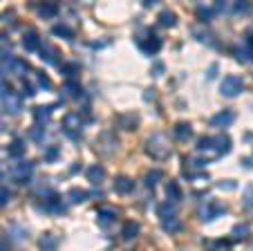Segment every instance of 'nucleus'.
<instances>
[{"mask_svg":"<svg viewBox=\"0 0 253 251\" xmlns=\"http://www.w3.org/2000/svg\"><path fill=\"white\" fill-rule=\"evenodd\" d=\"M56 14H58V5H56V2H41V5H39V16H41V18L52 20V18H56Z\"/></svg>","mask_w":253,"mask_h":251,"instance_id":"ddd939ff","label":"nucleus"},{"mask_svg":"<svg viewBox=\"0 0 253 251\" xmlns=\"http://www.w3.org/2000/svg\"><path fill=\"white\" fill-rule=\"evenodd\" d=\"M117 218H119V211L117 208H101L99 211V224L101 227H108V224H115Z\"/></svg>","mask_w":253,"mask_h":251,"instance_id":"9d476101","label":"nucleus"},{"mask_svg":"<svg viewBox=\"0 0 253 251\" xmlns=\"http://www.w3.org/2000/svg\"><path fill=\"white\" fill-rule=\"evenodd\" d=\"M9 198H11L9 189H5V186H0V206H7V204H9Z\"/></svg>","mask_w":253,"mask_h":251,"instance_id":"72a5a7b5","label":"nucleus"},{"mask_svg":"<svg viewBox=\"0 0 253 251\" xmlns=\"http://www.w3.org/2000/svg\"><path fill=\"white\" fill-rule=\"evenodd\" d=\"M32 173H34V164H32V161H20V164L14 166V177L18 180V184H27Z\"/></svg>","mask_w":253,"mask_h":251,"instance_id":"423d86ee","label":"nucleus"},{"mask_svg":"<svg viewBox=\"0 0 253 251\" xmlns=\"http://www.w3.org/2000/svg\"><path fill=\"white\" fill-rule=\"evenodd\" d=\"M197 151H200V152H209V151H213V155H215L213 139H211V137H202L200 142H197Z\"/></svg>","mask_w":253,"mask_h":251,"instance_id":"bb28decb","label":"nucleus"},{"mask_svg":"<svg viewBox=\"0 0 253 251\" xmlns=\"http://www.w3.org/2000/svg\"><path fill=\"white\" fill-rule=\"evenodd\" d=\"M52 34H54V36L67 38V41H70V38L74 36V32H72V27H67V25H54V27H52Z\"/></svg>","mask_w":253,"mask_h":251,"instance_id":"393cba45","label":"nucleus"},{"mask_svg":"<svg viewBox=\"0 0 253 251\" xmlns=\"http://www.w3.org/2000/svg\"><path fill=\"white\" fill-rule=\"evenodd\" d=\"M23 45H25V50H29V52H39L41 50V36H39V32L36 29H27L25 32V38H23Z\"/></svg>","mask_w":253,"mask_h":251,"instance_id":"1a4fd4ad","label":"nucleus"},{"mask_svg":"<svg viewBox=\"0 0 253 251\" xmlns=\"http://www.w3.org/2000/svg\"><path fill=\"white\" fill-rule=\"evenodd\" d=\"M39 247H41V251H56V247H58L56 236L54 233H43L39 238Z\"/></svg>","mask_w":253,"mask_h":251,"instance_id":"2eb2a0df","label":"nucleus"},{"mask_svg":"<svg viewBox=\"0 0 253 251\" xmlns=\"http://www.w3.org/2000/svg\"><path fill=\"white\" fill-rule=\"evenodd\" d=\"M63 126L67 128V133H72V128H81V117H79L77 112L65 114V119H63Z\"/></svg>","mask_w":253,"mask_h":251,"instance_id":"aec40b11","label":"nucleus"},{"mask_svg":"<svg viewBox=\"0 0 253 251\" xmlns=\"http://www.w3.org/2000/svg\"><path fill=\"white\" fill-rule=\"evenodd\" d=\"M2 130H5V123H2V119H0V133H2Z\"/></svg>","mask_w":253,"mask_h":251,"instance_id":"37998d69","label":"nucleus"},{"mask_svg":"<svg viewBox=\"0 0 253 251\" xmlns=\"http://www.w3.org/2000/svg\"><path fill=\"white\" fill-rule=\"evenodd\" d=\"M87 177H90L92 184H101V182L105 180V168L101 164H92L90 168H87Z\"/></svg>","mask_w":253,"mask_h":251,"instance_id":"dca6fc26","label":"nucleus"},{"mask_svg":"<svg viewBox=\"0 0 253 251\" xmlns=\"http://www.w3.org/2000/svg\"><path fill=\"white\" fill-rule=\"evenodd\" d=\"M247 9H249V5L244 2V0H240V2H235V5H233V11H235V14H242V11H247Z\"/></svg>","mask_w":253,"mask_h":251,"instance_id":"4c0bfd02","label":"nucleus"},{"mask_svg":"<svg viewBox=\"0 0 253 251\" xmlns=\"http://www.w3.org/2000/svg\"><path fill=\"white\" fill-rule=\"evenodd\" d=\"M249 233H251V229H249V224H235L233 227V231H231V238L233 240H247L249 238Z\"/></svg>","mask_w":253,"mask_h":251,"instance_id":"412c9836","label":"nucleus"},{"mask_svg":"<svg viewBox=\"0 0 253 251\" xmlns=\"http://www.w3.org/2000/svg\"><path fill=\"white\" fill-rule=\"evenodd\" d=\"M132 189H134V182L130 180V177H126V175H119L115 180V191L117 193H121V195H128V193H132Z\"/></svg>","mask_w":253,"mask_h":251,"instance_id":"f8f14e48","label":"nucleus"},{"mask_svg":"<svg viewBox=\"0 0 253 251\" xmlns=\"http://www.w3.org/2000/svg\"><path fill=\"white\" fill-rule=\"evenodd\" d=\"M43 137H45V130L41 128V126H36V128L32 130V139L34 142H43Z\"/></svg>","mask_w":253,"mask_h":251,"instance_id":"c9c22d12","label":"nucleus"},{"mask_svg":"<svg viewBox=\"0 0 253 251\" xmlns=\"http://www.w3.org/2000/svg\"><path fill=\"white\" fill-rule=\"evenodd\" d=\"M224 213H226V206L224 204H220V202H215V200L204 202L202 204V208H200V215H202L204 222H213L215 218H220V215H224Z\"/></svg>","mask_w":253,"mask_h":251,"instance_id":"39448f33","label":"nucleus"},{"mask_svg":"<svg viewBox=\"0 0 253 251\" xmlns=\"http://www.w3.org/2000/svg\"><path fill=\"white\" fill-rule=\"evenodd\" d=\"M159 180H164V173L155 171V173H150V175H148V180H146V182H148V186H150V189H155Z\"/></svg>","mask_w":253,"mask_h":251,"instance_id":"473e14b6","label":"nucleus"},{"mask_svg":"<svg viewBox=\"0 0 253 251\" xmlns=\"http://www.w3.org/2000/svg\"><path fill=\"white\" fill-rule=\"evenodd\" d=\"M0 101H2V108L9 114H18L23 110V99H20L18 92L11 90L7 81H0Z\"/></svg>","mask_w":253,"mask_h":251,"instance_id":"f257e3e1","label":"nucleus"},{"mask_svg":"<svg viewBox=\"0 0 253 251\" xmlns=\"http://www.w3.org/2000/svg\"><path fill=\"white\" fill-rule=\"evenodd\" d=\"M61 72H63V76H67V79H72V76H77L79 67L74 65V63H67V65H63V67H61Z\"/></svg>","mask_w":253,"mask_h":251,"instance_id":"2f4dec72","label":"nucleus"},{"mask_svg":"<svg viewBox=\"0 0 253 251\" xmlns=\"http://www.w3.org/2000/svg\"><path fill=\"white\" fill-rule=\"evenodd\" d=\"M79 171H81V166H79V164H74V166L70 168V173H79Z\"/></svg>","mask_w":253,"mask_h":251,"instance_id":"79ce46f5","label":"nucleus"},{"mask_svg":"<svg viewBox=\"0 0 253 251\" xmlns=\"http://www.w3.org/2000/svg\"><path fill=\"white\" fill-rule=\"evenodd\" d=\"M159 25H162V27H175L177 25L175 11H162V14H159Z\"/></svg>","mask_w":253,"mask_h":251,"instance_id":"4be33fe9","label":"nucleus"},{"mask_svg":"<svg viewBox=\"0 0 253 251\" xmlns=\"http://www.w3.org/2000/svg\"><path fill=\"white\" fill-rule=\"evenodd\" d=\"M41 54H43V58L47 63H52V65L61 63V58H58V50H54L52 45H41Z\"/></svg>","mask_w":253,"mask_h":251,"instance_id":"f3484780","label":"nucleus"},{"mask_svg":"<svg viewBox=\"0 0 253 251\" xmlns=\"http://www.w3.org/2000/svg\"><path fill=\"white\" fill-rule=\"evenodd\" d=\"M9 155L16 157V159L25 155V142H23V139H14V142L9 144Z\"/></svg>","mask_w":253,"mask_h":251,"instance_id":"5701e85b","label":"nucleus"},{"mask_svg":"<svg viewBox=\"0 0 253 251\" xmlns=\"http://www.w3.org/2000/svg\"><path fill=\"white\" fill-rule=\"evenodd\" d=\"M139 231H141V227L137 222H128L124 227V240H134L139 236Z\"/></svg>","mask_w":253,"mask_h":251,"instance_id":"b1692460","label":"nucleus"},{"mask_svg":"<svg viewBox=\"0 0 253 251\" xmlns=\"http://www.w3.org/2000/svg\"><path fill=\"white\" fill-rule=\"evenodd\" d=\"M164 70H166V67H164V65H162V63H157V65H155V67H153V74H155V76H159V74H162V72H164Z\"/></svg>","mask_w":253,"mask_h":251,"instance_id":"ea45409f","label":"nucleus"},{"mask_svg":"<svg viewBox=\"0 0 253 251\" xmlns=\"http://www.w3.org/2000/svg\"><path fill=\"white\" fill-rule=\"evenodd\" d=\"M166 195H168V202L170 204H179L184 200V193H182V186L175 184V182H170V184L166 186Z\"/></svg>","mask_w":253,"mask_h":251,"instance_id":"4468645a","label":"nucleus"},{"mask_svg":"<svg viewBox=\"0 0 253 251\" xmlns=\"http://www.w3.org/2000/svg\"><path fill=\"white\" fill-rule=\"evenodd\" d=\"M159 220H162L164 231H168V233H177L182 229L177 208H175V204H170V202H164L162 206H159Z\"/></svg>","mask_w":253,"mask_h":251,"instance_id":"f03ea898","label":"nucleus"},{"mask_svg":"<svg viewBox=\"0 0 253 251\" xmlns=\"http://www.w3.org/2000/svg\"><path fill=\"white\" fill-rule=\"evenodd\" d=\"M209 251H229V242L226 240H217V242H209Z\"/></svg>","mask_w":253,"mask_h":251,"instance_id":"7c9ffc66","label":"nucleus"},{"mask_svg":"<svg viewBox=\"0 0 253 251\" xmlns=\"http://www.w3.org/2000/svg\"><path fill=\"white\" fill-rule=\"evenodd\" d=\"M143 148H146V152H148L150 157H155V159H166V157L170 155V146H168L166 137H164L162 133L153 135L148 142L143 144Z\"/></svg>","mask_w":253,"mask_h":251,"instance_id":"7ed1b4c3","label":"nucleus"},{"mask_svg":"<svg viewBox=\"0 0 253 251\" xmlns=\"http://www.w3.org/2000/svg\"><path fill=\"white\" fill-rule=\"evenodd\" d=\"M244 208L249 213H253V186H247V191H244Z\"/></svg>","mask_w":253,"mask_h":251,"instance_id":"c756f323","label":"nucleus"},{"mask_svg":"<svg viewBox=\"0 0 253 251\" xmlns=\"http://www.w3.org/2000/svg\"><path fill=\"white\" fill-rule=\"evenodd\" d=\"M175 135H177V139H182V142H186V139H191V135H193V128H191V123H177L175 126Z\"/></svg>","mask_w":253,"mask_h":251,"instance_id":"6ab92c4d","label":"nucleus"},{"mask_svg":"<svg viewBox=\"0 0 253 251\" xmlns=\"http://www.w3.org/2000/svg\"><path fill=\"white\" fill-rule=\"evenodd\" d=\"M34 79H36V86L43 88V90H49V88H52V83H49V79L45 76V72H36Z\"/></svg>","mask_w":253,"mask_h":251,"instance_id":"cd10ccee","label":"nucleus"},{"mask_svg":"<svg viewBox=\"0 0 253 251\" xmlns=\"http://www.w3.org/2000/svg\"><path fill=\"white\" fill-rule=\"evenodd\" d=\"M139 48H141L143 54H148V56H155V54L162 50V38H159V36H148L146 41H141V43H139Z\"/></svg>","mask_w":253,"mask_h":251,"instance_id":"6e6552de","label":"nucleus"},{"mask_svg":"<svg viewBox=\"0 0 253 251\" xmlns=\"http://www.w3.org/2000/svg\"><path fill=\"white\" fill-rule=\"evenodd\" d=\"M54 105H41V108H34V119L39 123H45L49 117H52Z\"/></svg>","mask_w":253,"mask_h":251,"instance_id":"a211bd4d","label":"nucleus"},{"mask_svg":"<svg viewBox=\"0 0 253 251\" xmlns=\"http://www.w3.org/2000/svg\"><path fill=\"white\" fill-rule=\"evenodd\" d=\"M217 70H220L217 65H211L209 67V79H215V72H217Z\"/></svg>","mask_w":253,"mask_h":251,"instance_id":"a19ab883","label":"nucleus"},{"mask_svg":"<svg viewBox=\"0 0 253 251\" xmlns=\"http://www.w3.org/2000/svg\"><path fill=\"white\" fill-rule=\"evenodd\" d=\"M220 92L226 97V99H233V97L242 95L244 92V81L242 76H226L224 81H222V86H220Z\"/></svg>","mask_w":253,"mask_h":251,"instance_id":"20e7f679","label":"nucleus"},{"mask_svg":"<svg viewBox=\"0 0 253 251\" xmlns=\"http://www.w3.org/2000/svg\"><path fill=\"white\" fill-rule=\"evenodd\" d=\"M65 90H67V95L70 97H81V88H79L77 83H67Z\"/></svg>","mask_w":253,"mask_h":251,"instance_id":"f704fd0d","label":"nucleus"},{"mask_svg":"<svg viewBox=\"0 0 253 251\" xmlns=\"http://www.w3.org/2000/svg\"><path fill=\"white\" fill-rule=\"evenodd\" d=\"M213 148H215V155L222 157L226 155V152L231 151V137H226V135H220V137L213 139Z\"/></svg>","mask_w":253,"mask_h":251,"instance_id":"9b49d317","label":"nucleus"},{"mask_svg":"<svg viewBox=\"0 0 253 251\" xmlns=\"http://www.w3.org/2000/svg\"><path fill=\"white\" fill-rule=\"evenodd\" d=\"M67 198H70V202L74 204H81L87 200V191H81V189H72L70 193H67Z\"/></svg>","mask_w":253,"mask_h":251,"instance_id":"a878e982","label":"nucleus"},{"mask_svg":"<svg viewBox=\"0 0 253 251\" xmlns=\"http://www.w3.org/2000/svg\"><path fill=\"white\" fill-rule=\"evenodd\" d=\"M233 121H235L233 110H222V112H217L213 119H211V126H215V128H229Z\"/></svg>","mask_w":253,"mask_h":251,"instance_id":"0eeeda50","label":"nucleus"},{"mask_svg":"<svg viewBox=\"0 0 253 251\" xmlns=\"http://www.w3.org/2000/svg\"><path fill=\"white\" fill-rule=\"evenodd\" d=\"M197 16H200V20L209 23V20H213L215 9H213V7H200V9H197Z\"/></svg>","mask_w":253,"mask_h":251,"instance_id":"c85d7f7f","label":"nucleus"},{"mask_svg":"<svg viewBox=\"0 0 253 251\" xmlns=\"http://www.w3.org/2000/svg\"><path fill=\"white\" fill-rule=\"evenodd\" d=\"M0 251H9V242H7L2 236H0Z\"/></svg>","mask_w":253,"mask_h":251,"instance_id":"58836bf2","label":"nucleus"},{"mask_svg":"<svg viewBox=\"0 0 253 251\" xmlns=\"http://www.w3.org/2000/svg\"><path fill=\"white\" fill-rule=\"evenodd\" d=\"M45 159H47V161L58 159V148H56V146H54V148H49V151L45 152Z\"/></svg>","mask_w":253,"mask_h":251,"instance_id":"e433bc0d","label":"nucleus"}]
</instances>
